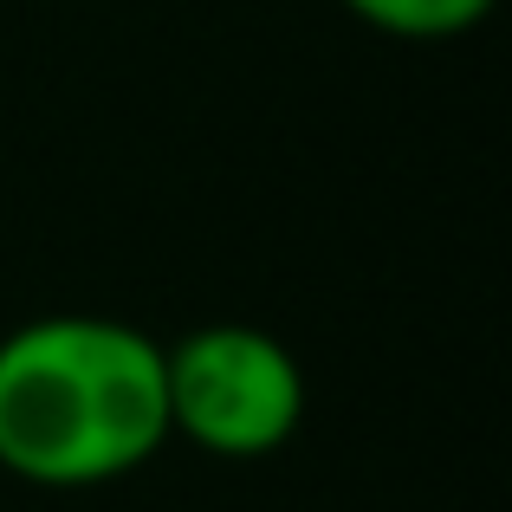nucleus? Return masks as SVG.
I'll return each instance as SVG.
<instances>
[{"label":"nucleus","mask_w":512,"mask_h":512,"mask_svg":"<svg viewBox=\"0 0 512 512\" xmlns=\"http://www.w3.org/2000/svg\"><path fill=\"white\" fill-rule=\"evenodd\" d=\"M163 344L124 318L52 312L0 338V467L26 487H111L163 454Z\"/></svg>","instance_id":"nucleus-1"},{"label":"nucleus","mask_w":512,"mask_h":512,"mask_svg":"<svg viewBox=\"0 0 512 512\" xmlns=\"http://www.w3.org/2000/svg\"><path fill=\"white\" fill-rule=\"evenodd\" d=\"M169 435L221 461H266L305 422V370L260 325H201L163 344Z\"/></svg>","instance_id":"nucleus-2"},{"label":"nucleus","mask_w":512,"mask_h":512,"mask_svg":"<svg viewBox=\"0 0 512 512\" xmlns=\"http://www.w3.org/2000/svg\"><path fill=\"white\" fill-rule=\"evenodd\" d=\"M344 7L389 39H461L500 0H344Z\"/></svg>","instance_id":"nucleus-3"}]
</instances>
